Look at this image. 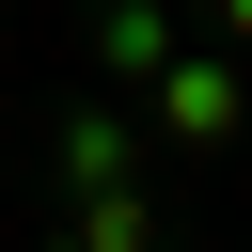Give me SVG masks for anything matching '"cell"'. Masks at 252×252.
Returning <instances> with one entry per match:
<instances>
[{
  "instance_id": "1",
  "label": "cell",
  "mask_w": 252,
  "mask_h": 252,
  "mask_svg": "<svg viewBox=\"0 0 252 252\" xmlns=\"http://www.w3.org/2000/svg\"><path fill=\"white\" fill-rule=\"evenodd\" d=\"M220 16H236V32H252V0H220Z\"/></svg>"
}]
</instances>
